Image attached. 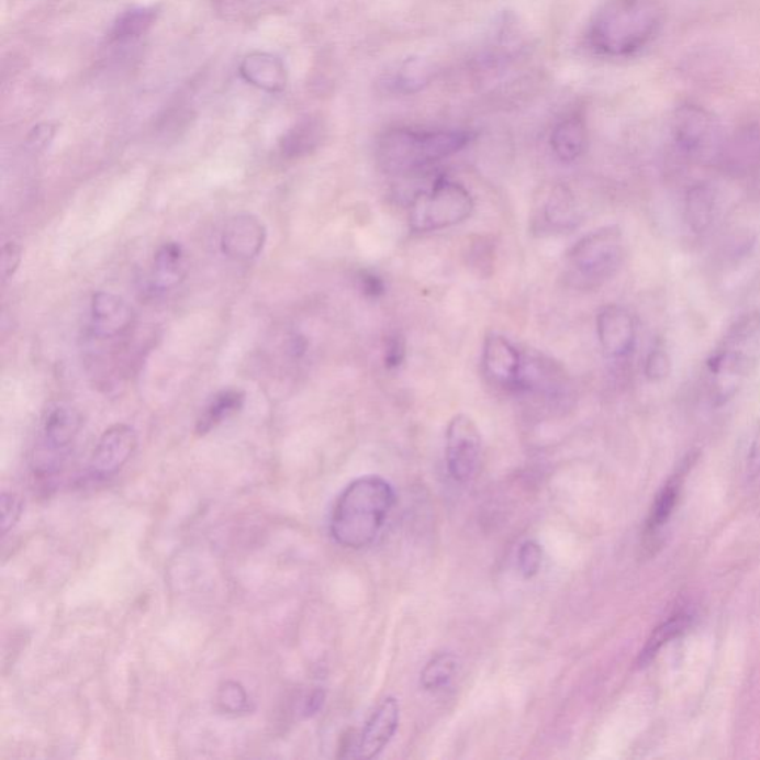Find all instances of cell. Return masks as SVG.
<instances>
[{
    "label": "cell",
    "instance_id": "cell-7",
    "mask_svg": "<svg viewBox=\"0 0 760 760\" xmlns=\"http://www.w3.org/2000/svg\"><path fill=\"white\" fill-rule=\"evenodd\" d=\"M82 426V416L69 404H57L48 413L42 428L40 449L35 455V471L41 476L53 474L62 467L71 443Z\"/></svg>",
    "mask_w": 760,
    "mask_h": 760
},
{
    "label": "cell",
    "instance_id": "cell-15",
    "mask_svg": "<svg viewBox=\"0 0 760 760\" xmlns=\"http://www.w3.org/2000/svg\"><path fill=\"white\" fill-rule=\"evenodd\" d=\"M134 310L120 295L99 291L92 295L91 327L99 339H118L133 327Z\"/></svg>",
    "mask_w": 760,
    "mask_h": 760
},
{
    "label": "cell",
    "instance_id": "cell-19",
    "mask_svg": "<svg viewBox=\"0 0 760 760\" xmlns=\"http://www.w3.org/2000/svg\"><path fill=\"white\" fill-rule=\"evenodd\" d=\"M586 125L581 115L566 116L555 126L551 133V149L563 163H572L584 154L586 147Z\"/></svg>",
    "mask_w": 760,
    "mask_h": 760
},
{
    "label": "cell",
    "instance_id": "cell-16",
    "mask_svg": "<svg viewBox=\"0 0 760 760\" xmlns=\"http://www.w3.org/2000/svg\"><path fill=\"white\" fill-rule=\"evenodd\" d=\"M239 75L250 86L270 94L284 91L289 80L286 63L280 57L261 51H255L243 58Z\"/></svg>",
    "mask_w": 760,
    "mask_h": 760
},
{
    "label": "cell",
    "instance_id": "cell-34",
    "mask_svg": "<svg viewBox=\"0 0 760 760\" xmlns=\"http://www.w3.org/2000/svg\"><path fill=\"white\" fill-rule=\"evenodd\" d=\"M54 135H56V126L53 124H41L35 126L27 137L29 149L35 152L45 149V147L53 142Z\"/></svg>",
    "mask_w": 760,
    "mask_h": 760
},
{
    "label": "cell",
    "instance_id": "cell-4",
    "mask_svg": "<svg viewBox=\"0 0 760 760\" xmlns=\"http://www.w3.org/2000/svg\"><path fill=\"white\" fill-rule=\"evenodd\" d=\"M759 332L760 321L758 318L741 321L730 332L724 348L708 362V369L715 376V395L720 403H725L730 396L736 395L738 388L742 385L747 376L758 365Z\"/></svg>",
    "mask_w": 760,
    "mask_h": 760
},
{
    "label": "cell",
    "instance_id": "cell-38",
    "mask_svg": "<svg viewBox=\"0 0 760 760\" xmlns=\"http://www.w3.org/2000/svg\"><path fill=\"white\" fill-rule=\"evenodd\" d=\"M749 472L751 477H756L760 472V431L758 437H756L753 447H751Z\"/></svg>",
    "mask_w": 760,
    "mask_h": 760
},
{
    "label": "cell",
    "instance_id": "cell-5",
    "mask_svg": "<svg viewBox=\"0 0 760 760\" xmlns=\"http://www.w3.org/2000/svg\"><path fill=\"white\" fill-rule=\"evenodd\" d=\"M472 211L474 200L466 186L442 177L413 200L409 223L413 232L440 231L466 222Z\"/></svg>",
    "mask_w": 760,
    "mask_h": 760
},
{
    "label": "cell",
    "instance_id": "cell-22",
    "mask_svg": "<svg viewBox=\"0 0 760 760\" xmlns=\"http://www.w3.org/2000/svg\"><path fill=\"white\" fill-rule=\"evenodd\" d=\"M719 213V192L712 185H696L688 192L686 219L691 230L700 234L712 226Z\"/></svg>",
    "mask_w": 760,
    "mask_h": 760
},
{
    "label": "cell",
    "instance_id": "cell-2",
    "mask_svg": "<svg viewBox=\"0 0 760 760\" xmlns=\"http://www.w3.org/2000/svg\"><path fill=\"white\" fill-rule=\"evenodd\" d=\"M394 504V489L387 480L378 476L354 480L333 505V539L353 550L369 547L378 538Z\"/></svg>",
    "mask_w": 760,
    "mask_h": 760
},
{
    "label": "cell",
    "instance_id": "cell-35",
    "mask_svg": "<svg viewBox=\"0 0 760 760\" xmlns=\"http://www.w3.org/2000/svg\"><path fill=\"white\" fill-rule=\"evenodd\" d=\"M405 358V342L400 335L388 337L385 348V366L388 369H396L403 365Z\"/></svg>",
    "mask_w": 760,
    "mask_h": 760
},
{
    "label": "cell",
    "instance_id": "cell-30",
    "mask_svg": "<svg viewBox=\"0 0 760 760\" xmlns=\"http://www.w3.org/2000/svg\"><path fill=\"white\" fill-rule=\"evenodd\" d=\"M543 566V548L535 540H526L518 550V569L525 578H534Z\"/></svg>",
    "mask_w": 760,
    "mask_h": 760
},
{
    "label": "cell",
    "instance_id": "cell-18",
    "mask_svg": "<svg viewBox=\"0 0 760 760\" xmlns=\"http://www.w3.org/2000/svg\"><path fill=\"white\" fill-rule=\"evenodd\" d=\"M539 206V219L548 230L559 232L572 230L575 226V200L566 186H552L546 195L540 197Z\"/></svg>",
    "mask_w": 760,
    "mask_h": 760
},
{
    "label": "cell",
    "instance_id": "cell-10",
    "mask_svg": "<svg viewBox=\"0 0 760 760\" xmlns=\"http://www.w3.org/2000/svg\"><path fill=\"white\" fill-rule=\"evenodd\" d=\"M138 437L133 426L116 424L104 431L90 460L91 474L109 479L118 474L137 450Z\"/></svg>",
    "mask_w": 760,
    "mask_h": 760
},
{
    "label": "cell",
    "instance_id": "cell-8",
    "mask_svg": "<svg viewBox=\"0 0 760 760\" xmlns=\"http://www.w3.org/2000/svg\"><path fill=\"white\" fill-rule=\"evenodd\" d=\"M481 434L474 420L466 413L451 417L446 431V462L451 479L470 483L481 462Z\"/></svg>",
    "mask_w": 760,
    "mask_h": 760
},
{
    "label": "cell",
    "instance_id": "cell-27",
    "mask_svg": "<svg viewBox=\"0 0 760 760\" xmlns=\"http://www.w3.org/2000/svg\"><path fill=\"white\" fill-rule=\"evenodd\" d=\"M458 658L451 653H438L433 660L426 662L421 673V685L425 691H440L449 686L458 673Z\"/></svg>",
    "mask_w": 760,
    "mask_h": 760
},
{
    "label": "cell",
    "instance_id": "cell-3",
    "mask_svg": "<svg viewBox=\"0 0 760 760\" xmlns=\"http://www.w3.org/2000/svg\"><path fill=\"white\" fill-rule=\"evenodd\" d=\"M471 141L466 130L394 128L380 137L376 156L388 175H405L458 154Z\"/></svg>",
    "mask_w": 760,
    "mask_h": 760
},
{
    "label": "cell",
    "instance_id": "cell-28",
    "mask_svg": "<svg viewBox=\"0 0 760 760\" xmlns=\"http://www.w3.org/2000/svg\"><path fill=\"white\" fill-rule=\"evenodd\" d=\"M468 266L481 278L492 276L493 266H495V246H493L492 241L479 236L474 243L470 244Z\"/></svg>",
    "mask_w": 760,
    "mask_h": 760
},
{
    "label": "cell",
    "instance_id": "cell-20",
    "mask_svg": "<svg viewBox=\"0 0 760 760\" xmlns=\"http://www.w3.org/2000/svg\"><path fill=\"white\" fill-rule=\"evenodd\" d=\"M188 273L186 253L179 243L163 244L156 252L152 280L159 290H170L179 286Z\"/></svg>",
    "mask_w": 760,
    "mask_h": 760
},
{
    "label": "cell",
    "instance_id": "cell-14",
    "mask_svg": "<svg viewBox=\"0 0 760 760\" xmlns=\"http://www.w3.org/2000/svg\"><path fill=\"white\" fill-rule=\"evenodd\" d=\"M597 336L607 357H627L636 344V325L630 312L618 305L603 308L597 315Z\"/></svg>",
    "mask_w": 760,
    "mask_h": 760
},
{
    "label": "cell",
    "instance_id": "cell-12",
    "mask_svg": "<svg viewBox=\"0 0 760 760\" xmlns=\"http://www.w3.org/2000/svg\"><path fill=\"white\" fill-rule=\"evenodd\" d=\"M484 375L491 382L505 388L521 390L523 358L504 336L491 333L485 337L483 346Z\"/></svg>",
    "mask_w": 760,
    "mask_h": 760
},
{
    "label": "cell",
    "instance_id": "cell-17",
    "mask_svg": "<svg viewBox=\"0 0 760 760\" xmlns=\"http://www.w3.org/2000/svg\"><path fill=\"white\" fill-rule=\"evenodd\" d=\"M436 71L428 60L409 57L396 63L382 75L380 86L392 94L412 96L424 91L433 82Z\"/></svg>",
    "mask_w": 760,
    "mask_h": 760
},
{
    "label": "cell",
    "instance_id": "cell-13",
    "mask_svg": "<svg viewBox=\"0 0 760 760\" xmlns=\"http://www.w3.org/2000/svg\"><path fill=\"white\" fill-rule=\"evenodd\" d=\"M400 724L399 701L388 696L371 713L365 729L358 736L357 758H378L395 736Z\"/></svg>",
    "mask_w": 760,
    "mask_h": 760
},
{
    "label": "cell",
    "instance_id": "cell-36",
    "mask_svg": "<svg viewBox=\"0 0 760 760\" xmlns=\"http://www.w3.org/2000/svg\"><path fill=\"white\" fill-rule=\"evenodd\" d=\"M360 287L362 294L367 298H379L385 293V284L378 276L371 272H362L360 276Z\"/></svg>",
    "mask_w": 760,
    "mask_h": 760
},
{
    "label": "cell",
    "instance_id": "cell-21",
    "mask_svg": "<svg viewBox=\"0 0 760 760\" xmlns=\"http://www.w3.org/2000/svg\"><path fill=\"white\" fill-rule=\"evenodd\" d=\"M324 137L323 122L306 118L284 134L280 142L281 155L287 159H299L312 154Z\"/></svg>",
    "mask_w": 760,
    "mask_h": 760
},
{
    "label": "cell",
    "instance_id": "cell-29",
    "mask_svg": "<svg viewBox=\"0 0 760 760\" xmlns=\"http://www.w3.org/2000/svg\"><path fill=\"white\" fill-rule=\"evenodd\" d=\"M217 701L222 711L231 713V715H239V713L250 711V698H248L246 690L236 682H226L219 691Z\"/></svg>",
    "mask_w": 760,
    "mask_h": 760
},
{
    "label": "cell",
    "instance_id": "cell-33",
    "mask_svg": "<svg viewBox=\"0 0 760 760\" xmlns=\"http://www.w3.org/2000/svg\"><path fill=\"white\" fill-rule=\"evenodd\" d=\"M0 264H2V278L8 281L10 278L14 277L16 270H19L21 260H23V247L20 244L7 243L2 247V256H0Z\"/></svg>",
    "mask_w": 760,
    "mask_h": 760
},
{
    "label": "cell",
    "instance_id": "cell-9",
    "mask_svg": "<svg viewBox=\"0 0 760 760\" xmlns=\"http://www.w3.org/2000/svg\"><path fill=\"white\" fill-rule=\"evenodd\" d=\"M673 133L675 145L691 158L707 159L722 155L720 128L703 109L686 105L674 118Z\"/></svg>",
    "mask_w": 760,
    "mask_h": 760
},
{
    "label": "cell",
    "instance_id": "cell-23",
    "mask_svg": "<svg viewBox=\"0 0 760 760\" xmlns=\"http://www.w3.org/2000/svg\"><path fill=\"white\" fill-rule=\"evenodd\" d=\"M244 403H246V392L235 388L215 394L197 422L198 436H206L231 416L236 415L244 407Z\"/></svg>",
    "mask_w": 760,
    "mask_h": 760
},
{
    "label": "cell",
    "instance_id": "cell-31",
    "mask_svg": "<svg viewBox=\"0 0 760 760\" xmlns=\"http://www.w3.org/2000/svg\"><path fill=\"white\" fill-rule=\"evenodd\" d=\"M23 500L15 493L3 492L0 498V511H2V535H8L12 527L19 523L23 514Z\"/></svg>",
    "mask_w": 760,
    "mask_h": 760
},
{
    "label": "cell",
    "instance_id": "cell-6",
    "mask_svg": "<svg viewBox=\"0 0 760 760\" xmlns=\"http://www.w3.org/2000/svg\"><path fill=\"white\" fill-rule=\"evenodd\" d=\"M573 278L585 287L602 284L615 276L624 257V236L619 226L602 227L578 241L568 255Z\"/></svg>",
    "mask_w": 760,
    "mask_h": 760
},
{
    "label": "cell",
    "instance_id": "cell-1",
    "mask_svg": "<svg viewBox=\"0 0 760 760\" xmlns=\"http://www.w3.org/2000/svg\"><path fill=\"white\" fill-rule=\"evenodd\" d=\"M664 10L658 0H605L591 15L586 42L599 56L628 58L661 33Z\"/></svg>",
    "mask_w": 760,
    "mask_h": 760
},
{
    "label": "cell",
    "instance_id": "cell-11",
    "mask_svg": "<svg viewBox=\"0 0 760 760\" xmlns=\"http://www.w3.org/2000/svg\"><path fill=\"white\" fill-rule=\"evenodd\" d=\"M266 226L256 215L244 213L230 219L223 227L221 247L223 255L232 260L256 259L264 250Z\"/></svg>",
    "mask_w": 760,
    "mask_h": 760
},
{
    "label": "cell",
    "instance_id": "cell-24",
    "mask_svg": "<svg viewBox=\"0 0 760 760\" xmlns=\"http://www.w3.org/2000/svg\"><path fill=\"white\" fill-rule=\"evenodd\" d=\"M692 619H694V615L691 612L682 611L671 615L660 627H657L656 632L646 641L644 649L640 650L639 658H637V667L641 669V667L649 664L658 656V652L664 648V645L683 635L691 627Z\"/></svg>",
    "mask_w": 760,
    "mask_h": 760
},
{
    "label": "cell",
    "instance_id": "cell-25",
    "mask_svg": "<svg viewBox=\"0 0 760 760\" xmlns=\"http://www.w3.org/2000/svg\"><path fill=\"white\" fill-rule=\"evenodd\" d=\"M681 485L682 477L681 474H678L664 485V489H662L660 495L657 496L656 502H653L652 510H650L648 522H646V540H656L657 536H660L661 530L664 529L667 523L670 522L671 515L674 513L675 505H678Z\"/></svg>",
    "mask_w": 760,
    "mask_h": 760
},
{
    "label": "cell",
    "instance_id": "cell-37",
    "mask_svg": "<svg viewBox=\"0 0 760 760\" xmlns=\"http://www.w3.org/2000/svg\"><path fill=\"white\" fill-rule=\"evenodd\" d=\"M324 700L325 694L323 690H316L312 692V694L308 696L305 701V707H303V713H305V716H315L316 713H318L321 708H323Z\"/></svg>",
    "mask_w": 760,
    "mask_h": 760
},
{
    "label": "cell",
    "instance_id": "cell-32",
    "mask_svg": "<svg viewBox=\"0 0 760 760\" xmlns=\"http://www.w3.org/2000/svg\"><path fill=\"white\" fill-rule=\"evenodd\" d=\"M671 369H673V365H671V358L666 350L653 349L646 358V378L652 382H660V380L669 378Z\"/></svg>",
    "mask_w": 760,
    "mask_h": 760
},
{
    "label": "cell",
    "instance_id": "cell-26",
    "mask_svg": "<svg viewBox=\"0 0 760 760\" xmlns=\"http://www.w3.org/2000/svg\"><path fill=\"white\" fill-rule=\"evenodd\" d=\"M158 11L154 7L133 8L118 16L112 25L111 40L125 42L145 35L154 25Z\"/></svg>",
    "mask_w": 760,
    "mask_h": 760
}]
</instances>
